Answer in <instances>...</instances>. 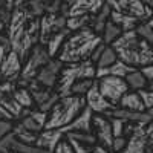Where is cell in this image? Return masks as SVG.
<instances>
[{
	"instance_id": "52a82bcc",
	"label": "cell",
	"mask_w": 153,
	"mask_h": 153,
	"mask_svg": "<svg viewBox=\"0 0 153 153\" xmlns=\"http://www.w3.org/2000/svg\"><path fill=\"white\" fill-rule=\"evenodd\" d=\"M66 34L69 35L71 31L68 29V19L60 12H46L40 19V45L46 48V45L54 40L55 37Z\"/></svg>"
},
{
	"instance_id": "6da1fadb",
	"label": "cell",
	"mask_w": 153,
	"mask_h": 153,
	"mask_svg": "<svg viewBox=\"0 0 153 153\" xmlns=\"http://www.w3.org/2000/svg\"><path fill=\"white\" fill-rule=\"evenodd\" d=\"M6 37L11 51L20 57L22 63L26 61L31 51L37 45H40V17H37L29 9L28 3L14 2Z\"/></svg>"
},
{
	"instance_id": "3957f363",
	"label": "cell",
	"mask_w": 153,
	"mask_h": 153,
	"mask_svg": "<svg viewBox=\"0 0 153 153\" xmlns=\"http://www.w3.org/2000/svg\"><path fill=\"white\" fill-rule=\"evenodd\" d=\"M118 60L135 69H143L153 65V48L138 35L136 31L123 32V35L112 45Z\"/></svg>"
},
{
	"instance_id": "30bf717a",
	"label": "cell",
	"mask_w": 153,
	"mask_h": 153,
	"mask_svg": "<svg viewBox=\"0 0 153 153\" xmlns=\"http://www.w3.org/2000/svg\"><path fill=\"white\" fill-rule=\"evenodd\" d=\"M97 84H98L101 95L115 107L118 106L120 100L130 91L124 78H118V76H112V75L97 80Z\"/></svg>"
},
{
	"instance_id": "e0dca14e",
	"label": "cell",
	"mask_w": 153,
	"mask_h": 153,
	"mask_svg": "<svg viewBox=\"0 0 153 153\" xmlns=\"http://www.w3.org/2000/svg\"><path fill=\"white\" fill-rule=\"evenodd\" d=\"M46 121H48V113L34 109V110H25L19 123L26 127V129L35 135H40L46 129Z\"/></svg>"
},
{
	"instance_id": "ba28073f",
	"label": "cell",
	"mask_w": 153,
	"mask_h": 153,
	"mask_svg": "<svg viewBox=\"0 0 153 153\" xmlns=\"http://www.w3.org/2000/svg\"><path fill=\"white\" fill-rule=\"evenodd\" d=\"M153 152V121L147 126H136L127 136V144L120 153H152Z\"/></svg>"
},
{
	"instance_id": "7a4b0ae2",
	"label": "cell",
	"mask_w": 153,
	"mask_h": 153,
	"mask_svg": "<svg viewBox=\"0 0 153 153\" xmlns=\"http://www.w3.org/2000/svg\"><path fill=\"white\" fill-rule=\"evenodd\" d=\"M103 43V38L95 34L91 28L71 32L63 43L57 58L63 65H76L91 60L95 49Z\"/></svg>"
},
{
	"instance_id": "83f0119b",
	"label": "cell",
	"mask_w": 153,
	"mask_h": 153,
	"mask_svg": "<svg viewBox=\"0 0 153 153\" xmlns=\"http://www.w3.org/2000/svg\"><path fill=\"white\" fill-rule=\"evenodd\" d=\"M138 95L141 98L146 110H152L153 109V89H150V87L141 89V91H138Z\"/></svg>"
},
{
	"instance_id": "f546056e",
	"label": "cell",
	"mask_w": 153,
	"mask_h": 153,
	"mask_svg": "<svg viewBox=\"0 0 153 153\" xmlns=\"http://www.w3.org/2000/svg\"><path fill=\"white\" fill-rule=\"evenodd\" d=\"M16 121H9V120H0V139H3L5 136L12 133Z\"/></svg>"
},
{
	"instance_id": "f35d334b",
	"label": "cell",
	"mask_w": 153,
	"mask_h": 153,
	"mask_svg": "<svg viewBox=\"0 0 153 153\" xmlns=\"http://www.w3.org/2000/svg\"><path fill=\"white\" fill-rule=\"evenodd\" d=\"M152 153H153V152H152Z\"/></svg>"
},
{
	"instance_id": "4316f807",
	"label": "cell",
	"mask_w": 153,
	"mask_h": 153,
	"mask_svg": "<svg viewBox=\"0 0 153 153\" xmlns=\"http://www.w3.org/2000/svg\"><path fill=\"white\" fill-rule=\"evenodd\" d=\"M136 32H138V35L141 37L143 40H146L153 48V29L149 26V23H141L136 28Z\"/></svg>"
},
{
	"instance_id": "7402d4cb",
	"label": "cell",
	"mask_w": 153,
	"mask_h": 153,
	"mask_svg": "<svg viewBox=\"0 0 153 153\" xmlns=\"http://www.w3.org/2000/svg\"><path fill=\"white\" fill-rule=\"evenodd\" d=\"M16 100H17V103L20 104V107L23 110H34V109H37L35 101H34V98L31 95V91L28 87L17 86L16 87Z\"/></svg>"
},
{
	"instance_id": "d4e9b609",
	"label": "cell",
	"mask_w": 153,
	"mask_h": 153,
	"mask_svg": "<svg viewBox=\"0 0 153 153\" xmlns=\"http://www.w3.org/2000/svg\"><path fill=\"white\" fill-rule=\"evenodd\" d=\"M133 71H136V69L132 68V66H129V65H126V63L121 61V60H117V61H115L113 65L109 68V75L118 76V78H124V80H126V76L129 75V74H132Z\"/></svg>"
},
{
	"instance_id": "8fae6325",
	"label": "cell",
	"mask_w": 153,
	"mask_h": 153,
	"mask_svg": "<svg viewBox=\"0 0 153 153\" xmlns=\"http://www.w3.org/2000/svg\"><path fill=\"white\" fill-rule=\"evenodd\" d=\"M16 87H17V83H12V81L0 83V106L16 121H19L25 110L20 107V104L16 100Z\"/></svg>"
},
{
	"instance_id": "4dcf8cb0",
	"label": "cell",
	"mask_w": 153,
	"mask_h": 153,
	"mask_svg": "<svg viewBox=\"0 0 153 153\" xmlns=\"http://www.w3.org/2000/svg\"><path fill=\"white\" fill-rule=\"evenodd\" d=\"M54 153H75V152H74V149H72L71 143L68 141L66 138H63L61 141L57 144V147H55Z\"/></svg>"
},
{
	"instance_id": "d6a6232c",
	"label": "cell",
	"mask_w": 153,
	"mask_h": 153,
	"mask_svg": "<svg viewBox=\"0 0 153 153\" xmlns=\"http://www.w3.org/2000/svg\"><path fill=\"white\" fill-rule=\"evenodd\" d=\"M106 46H107V45H104V43H101V45H100V46H98V48L95 49V52L92 54L91 60H92V61L95 63V65H97V61H98V58L101 57V54H103V51L106 49Z\"/></svg>"
},
{
	"instance_id": "8992f818",
	"label": "cell",
	"mask_w": 153,
	"mask_h": 153,
	"mask_svg": "<svg viewBox=\"0 0 153 153\" xmlns=\"http://www.w3.org/2000/svg\"><path fill=\"white\" fill-rule=\"evenodd\" d=\"M51 60H52V58H51V55L48 54L46 48L42 46V45H37L31 51V54L26 58V61L23 63L22 75H20V80L17 81V86L28 87L29 83L37 78V75L40 74V71L48 65Z\"/></svg>"
},
{
	"instance_id": "2e32d148",
	"label": "cell",
	"mask_w": 153,
	"mask_h": 153,
	"mask_svg": "<svg viewBox=\"0 0 153 153\" xmlns=\"http://www.w3.org/2000/svg\"><path fill=\"white\" fill-rule=\"evenodd\" d=\"M22 69H23V63H22L20 57L14 52V51H9V52L6 54V58L3 61V65H2V69H0L2 80L17 83L20 80Z\"/></svg>"
},
{
	"instance_id": "277c9868",
	"label": "cell",
	"mask_w": 153,
	"mask_h": 153,
	"mask_svg": "<svg viewBox=\"0 0 153 153\" xmlns=\"http://www.w3.org/2000/svg\"><path fill=\"white\" fill-rule=\"evenodd\" d=\"M86 97L81 95H71L60 98L54 107L48 113L46 129L45 130H58L69 126L83 113L86 109Z\"/></svg>"
},
{
	"instance_id": "ffe728a7",
	"label": "cell",
	"mask_w": 153,
	"mask_h": 153,
	"mask_svg": "<svg viewBox=\"0 0 153 153\" xmlns=\"http://www.w3.org/2000/svg\"><path fill=\"white\" fill-rule=\"evenodd\" d=\"M110 6H109V3L106 2L104 3V6L101 8V11L98 12L97 16H94L92 17V22H91V29L95 32V34H98L100 37H101V34H103V31H104V28H106V25H107V22L110 20Z\"/></svg>"
},
{
	"instance_id": "603a6c76",
	"label": "cell",
	"mask_w": 153,
	"mask_h": 153,
	"mask_svg": "<svg viewBox=\"0 0 153 153\" xmlns=\"http://www.w3.org/2000/svg\"><path fill=\"white\" fill-rule=\"evenodd\" d=\"M126 83H127V86H129L130 91H133V92H138V91H141V89L149 87V83L146 80V76L143 75V72L139 69H136L132 74L127 75L126 76Z\"/></svg>"
},
{
	"instance_id": "9a60e30c",
	"label": "cell",
	"mask_w": 153,
	"mask_h": 153,
	"mask_svg": "<svg viewBox=\"0 0 153 153\" xmlns=\"http://www.w3.org/2000/svg\"><path fill=\"white\" fill-rule=\"evenodd\" d=\"M86 106L94 112V115H107L109 112H112L115 109V106H112L109 101L101 95L97 81L94 83V86L89 89V92L86 94Z\"/></svg>"
},
{
	"instance_id": "836d02e7",
	"label": "cell",
	"mask_w": 153,
	"mask_h": 153,
	"mask_svg": "<svg viewBox=\"0 0 153 153\" xmlns=\"http://www.w3.org/2000/svg\"><path fill=\"white\" fill-rule=\"evenodd\" d=\"M11 51V48L9 46H2L0 45V69H2V65H3V61H5V58H6V54Z\"/></svg>"
},
{
	"instance_id": "8d00e7d4",
	"label": "cell",
	"mask_w": 153,
	"mask_h": 153,
	"mask_svg": "<svg viewBox=\"0 0 153 153\" xmlns=\"http://www.w3.org/2000/svg\"><path fill=\"white\" fill-rule=\"evenodd\" d=\"M149 112V115H150V118H152V121H153V109L152 110H147Z\"/></svg>"
},
{
	"instance_id": "f1b7e54d",
	"label": "cell",
	"mask_w": 153,
	"mask_h": 153,
	"mask_svg": "<svg viewBox=\"0 0 153 153\" xmlns=\"http://www.w3.org/2000/svg\"><path fill=\"white\" fill-rule=\"evenodd\" d=\"M110 124H112V132H113V138L118 136H124V121L120 118H109Z\"/></svg>"
},
{
	"instance_id": "5b68a950",
	"label": "cell",
	"mask_w": 153,
	"mask_h": 153,
	"mask_svg": "<svg viewBox=\"0 0 153 153\" xmlns=\"http://www.w3.org/2000/svg\"><path fill=\"white\" fill-rule=\"evenodd\" d=\"M86 80H97V65L92 60H86L76 65H65L55 86V92L60 98L71 97L72 87Z\"/></svg>"
},
{
	"instance_id": "d590c367",
	"label": "cell",
	"mask_w": 153,
	"mask_h": 153,
	"mask_svg": "<svg viewBox=\"0 0 153 153\" xmlns=\"http://www.w3.org/2000/svg\"><path fill=\"white\" fill-rule=\"evenodd\" d=\"M147 23H149V26L153 29V17H152V20H150V22H147Z\"/></svg>"
},
{
	"instance_id": "74e56055",
	"label": "cell",
	"mask_w": 153,
	"mask_h": 153,
	"mask_svg": "<svg viewBox=\"0 0 153 153\" xmlns=\"http://www.w3.org/2000/svg\"><path fill=\"white\" fill-rule=\"evenodd\" d=\"M11 153H19V152H11Z\"/></svg>"
},
{
	"instance_id": "4fadbf2b",
	"label": "cell",
	"mask_w": 153,
	"mask_h": 153,
	"mask_svg": "<svg viewBox=\"0 0 153 153\" xmlns=\"http://www.w3.org/2000/svg\"><path fill=\"white\" fill-rule=\"evenodd\" d=\"M63 63L58 60V58H52L48 65L40 71V74L37 75V78L34 80L35 84L42 86V87H46V89H52L55 91V86L58 83V78H60V74H61V69H63ZM32 83V81H31Z\"/></svg>"
},
{
	"instance_id": "7c38bea8",
	"label": "cell",
	"mask_w": 153,
	"mask_h": 153,
	"mask_svg": "<svg viewBox=\"0 0 153 153\" xmlns=\"http://www.w3.org/2000/svg\"><path fill=\"white\" fill-rule=\"evenodd\" d=\"M92 135L95 136L97 143L112 153L113 146V132L110 120L104 115H94L92 118Z\"/></svg>"
},
{
	"instance_id": "cb8c5ba5",
	"label": "cell",
	"mask_w": 153,
	"mask_h": 153,
	"mask_svg": "<svg viewBox=\"0 0 153 153\" xmlns=\"http://www.w3.org/2000/svg\"><path fill=\"white\" fill-rule=\"evenodd\" d=\"M121 35H123V29L109 20L107 25H106V28H104V31H103V34H101V38H103V43L104 45L112 46Z\"/></svg>"
},
{
	"instance_id": "d6986e66",
	"label": "cell",
	"mask_w": 153,
	"mask_h": 153,
	"mask_svg": "<svg viewBox=\"0 0 153 153\" xmlns=\"http://www.w3.org/2000/svg\"><path fill=\"white\" fill-rule=\"evenodd\" d=\"M120 109H124V110H130V112H147L141 98H139L138 92H133V91H129L121 100L118 106Z\"/></svg>"
},
{
	"instance_id": "9c48e42d",
	"label": "cell",
	"mask_w": 153,
	"mask_h": 153,
	"mask_svg": "<svg viewBox=\"0 0 153 153\" xmlns=\"http://www.w3.org/2000/svg\"><path fill=\"white\" fill-rule=\"evenodd\" d=\"M113 11H118L124 16H129L139 23H147L153 17V9L147 5V2L138 0H123V2H107Z\"/></svg>"
},
{
	"instance_id": "484cf974",
	"label": "cell",
	"mask_w": 153,
	"mask_h": 153,
	"mask_svg": "<svg viewBox=\"0 0 153 153\" xmlns=\"http://www.w3.org/2000/svg\"><path fill=\"white\" fill-rule=\"evenodd\" d=\"M117 60H118V55L113 51V48L106 46V49L103 51V54H101V57L97 61V68H110Z\"/></svg>"
},
{
	"instance_id": "44dd1931",
	"label": "cell",
	"mask_w": 153,
	"mask_h": 153,
	"mask_svg": "<svg viewBox=\"0 0 153 153\" xmlns=\"http://www.w3.org/2000/svg\"><path fill=\"white\" fill-rule=\"evenodd\" d=\"M12 136L16 138V141H19L22 144H26V146H35L37 144V139H38V135L29 132L26 127H23L19 121H16V124H14Z\"/></svg>"
},
{
	"instance_id": "5bb4252c",
	"label": "cell",
	"mask_w": 153,
	"mask_h": 153,
	"mask_svg": "<svg viewBox=\"0 0 153 153\" xmlns=\"http://www.w3.org/2000/svg\"><path fill=\"white\" fill-rule=\"evenodd\" d=\"M106 2L100 0H75V2H68V11L65 17H83V16H97L104 6Z\"/></svg>"
},
{
	"instance_id": "e575fe53",
	"label": "cell",
	"mask_w": 153,
	"mask_h": 153,
	"mask_svg": "<svg viewBox=\"0 0 153 153\" xmlns=\"http://www.w3.org/2000/svg\"><path fill=\"white\" fill-rule=\"evenodd\" d=\"M0 120H9V121H16L14 118H12L11 117V115L2 107V106H0Z\"/></svg>"
},
{
	"instance_id": "ac0fdd59",
	"label": "cell",
	"mask_w": 153,
	"mask_h": 153,
	"mask_svg": "<svg viewBox=\"0 0 153 153\" xmlns=\"http://www.w3.org/2000/svg\"><path fill=\"white\" fill-rule=\"evenodd\" d=\"M61 139H63V135L58 130H43L40 135H38V139H37L35 146L54 153L57 144L61 141Z\"/></svg>"
},
{
	"instance_id": "1f68e13d",
	"label": "cell",
	"mask_w": 153,
	"mask_h": 153,
	"mask_svg": "<svg viewBox=\"0 0 153 153\" xmlns=\"http://www.w3.org/2000/svg\"><path fill=\"white\" fill-rule=\"evenodd\" d=\"M127 144V138L126 136H118V138H113V146H112V153H120L124 150Z\"/></svg>"
}]
</instances>
